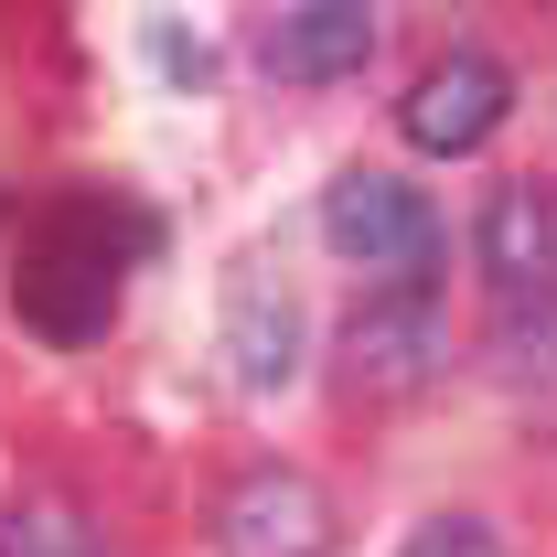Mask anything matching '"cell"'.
<instances>
[{
  "label": "cell",
  "mask_w": 557,
  "mask_h": 557,
  "mask_svg": "<svg viewBox=\"0 0 557 557\" xmlns=\"http://www.w3.org/2000/svg\"><path fill=\"white\" fill-rule=\"evenodd\" d=\"M139 247H150V225H139L129 205H108V194H65V205H44V214H33V236H22V269H11V311H22V333H44V344H65V354L97 344Z\"/></svg>",
  "instance_id": "cell-1"
},
{
  "label": "cell",
  "mask_w": 557,
  "mask_h": 557,
  "mask_svg": "<svg viewBox=\"0 0 557 557\" xmlns=\"http://www.w3.org/2000/svg\"><path fill=\"white\" fill-rule=\"evenodd\" d=\"M322 236H333L364 278H386V289H429V278H440V214H429V194L397 183V172H344V183L322 194Z\"/></svg>",
  "instance_id": "cell-2"
},
{
  "label": "cell",
  "mask_w": 557,
  "mask_h": 557,
  "mask_svg": "<svg viewBox=\"0 0 557 557\" xmlns=\"http://www.w3.org/2000/svg\"><path fill=\"white\" fill-rule=\"evenodd\" d=\"M440 289H364V311H354L344 333V364L364 397H418L429 375H440Z\"/></svg>",
  "instance_id": "cell-3"
},
{
  "label": "cell",
  "mask_w": 557,
  "mask_h": 557,
  "mask_svg": "<svg viewBox=\"0 0 557 557\" xmlns=\"http://www.w3.org/2000/svg\"><path fill=\"white\" fill-rule=\"evenodd\" d=\"M504 108H515V75L493 54H440L397 97V129H408V150H483L504 129Z\"/></svg>",
  "instance_id": "cell-4"
},
{
  "label": "cell",
  "mask_w": 557,
  "mask_h": 557,
  "mask_svg": "<svg viewBox=\"0 0 557 557\" xmlns=\"http://www.w3.org/2000/svg\"><path fill=\"white\" fill-rule=\"evenodd\" d=\"M472 258H483L493 300H515V311L557 300V194L547 183H493L483 225H472Z\"/></svg>",
  "instance_id": "cell-5"
},
{
  "label": "cell",
  "mask_w": 557,
  "mask_h": 557,
  "mask_svg": "<svg viewBox=\"0 0 557 557\" xmlns=\"http://www.w3.org/2000/svg\"><path fill=\"white\" fill-rule=\"evenodd\" d=\"M225 364H236V386H258V397H278V386L300 375V289H289L269 258H236V269H225Z\"/></svg>",
  "instance_id": "cell-6"
},
{
  "label": "cell",
  "mask_w": 557,
  "mask_h": 557,
  "mask_svg": "<svg viewBox=\"0 0 557 557\" xmlns=\"http://www.w3.org/2000/svg\"><path fill=\"white\" fill-rule=\"evenodd\" d=\"M214 536H225V557H333V504L300 472H247L225 493Z\"/></svg>",
  "instance_id": "cell-7"
},
{
  "label": "cell",
  "mask_w": 557,
  "mask_h": 557,
  "mask_svg": "<svg viewBox=\"0 0 557 557\" xmlns=\"http://www.w3.org/2000/svg\"><path fill=\"white\" fill-rule=\"evenodd\" d=\"M375 54V11H354V0H311V11H278L269 22V65L300 75V86H333Z\"/></svg>",
  "instance_id": "cell-8"
},
{
  "label": "cell",
  "mask_w": 557,
  "mask_h": 557,
  "mask_svg": "<svg viewBox=\"0 0 557 557\" xmlns=\"http://www.w3.org/2000/svg\"><path fill=\"white\" fill-rule=\"evenodd\" d=\"M0 557H108L65 504H0Z\"/></svg>",
  "instance_id": "cell-9"
},
{
  "label": "cell",
  "mask_w": 557,
  "mask_h": 557,
  "mask_svg": "<svg viewBox=\"0 0 557 557\" xmlns=\"http://www.w3.org/2000/svg\"><path fill=\"white\" fill-rule=\"evenodd\" d=\"M397 557H504V536H493L483 515H429Z\"/></svg>",
  "instance_id": "cell-10"
}]
</instances>
